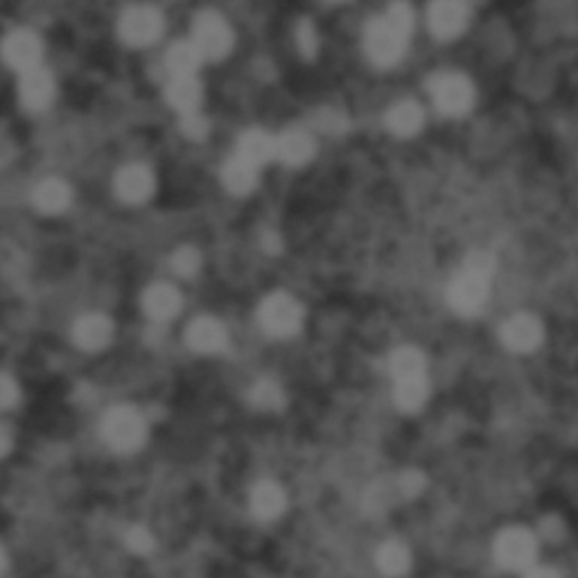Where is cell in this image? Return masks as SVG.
Returning a JSON list of instances; mask_svg holds the SVG:
<instances>
[{
  "label": "cell",
  "instance_id": "10",
  "mask_svg": "<svg viewBox=\"0 0 578 578\" xmlns=\"http://www.w3.org/2000/svg\"><path fill=\"white\" fill-rule=\"evenodd\" d=\"M41 52L43 48H41L39 37L28 30L12 32L10 37L5 39V46H3L5 61L14 70H19V73H25V70H30V68H37L41 61Z\"/></svg>",
  "mask_w": 578,
  "mask_h": 578
},
{
  "label": "cell",
  "instance_id": "26",
  "mask_svg": "<svg viewBox=\"0 0 578 578\" xmlns=\"http://www.w3.org/2000/svg\"><path fill=\"white\" fill-rule=\"evenodd\" d=\"M391 373L396 380L402 378H416V375H425V357L420 350L405 346L393 353L391 357Z\"/></svg>",
  "mask_w": 578,
  "mask_h": 578
},
{
  "label": "cell",
  "instance_id": "12",
  "mask_svg": "<svg viewBox=\"0 0 578 578\" xmlns=\"http://www.w3.org/2000/svg\"><path fill=\"white\" fill-rule=\"evenodd\" d=\"M502 341L506 348L515 350V353H529V350L538 348L542 341L540 321L531 314H515L504 323Z\"/></svg>",
  "mask_w": 578,
  "mask_h": 578
},
{
  "label": "cell",
  "instance_id": "7",
  "mask_svg": "<svg viewBox=\"0 0 578 578\" xmlns=\"http://www.w3.org/2000/svg\"><path fill=\"white\" fill-rule=\"evenodd\" d=\"M161 30H163L161 14L156 12L154 7H145V5L129 7V10L122 14L120 25H118L122 41L134 48L150 46V43L159 39Z\"/></svg>",
  "mask_w": 578,
  "mask_h": 578
},
{
  "label": "cell",
  "instance_id": "27",
  "mask_svg": "<svg viewBox=\"0 0 578 578\" xmlns=\"http://www.w3.org/2000/svg\"><path fill=\"white\" fill-rule=\"evenodd\" d=\"M400 486H398V479L396 481H380V484H375L373 488H369V493L364 497V509L369 511L371 515H380L384 511H389L393 504H396V499L400 497Z\"/></svg>",
  "mask_w": 578,
  "mask_h": 578
},
{
  "label": "cell",
  "instance_id": "23",
  "mask_svg": "<svg viewBox=\"0 0 578 578\" xmlns=\"http://www.w3.org/2000/svg\"><path fill=\"white\" fill-rule=\"evenodd\" d=\"M168 100L179 113L197 111L201 102V86L195 80V75L172 77V82L168 86Z\"/></svg>",
  "mask_w": 578,
  "mask_h": 578
},
{
  "label": "cell",
  "instance_id": "30",
  "mask_svg": "<svg viewBox=\"0 0 578 578\" xmlns=\"http://www.w3.org/2000/svg\"><path fill=\"white\" fill-rule=\"evenodd\" d=\"M199 265H201L199 251L190 249V247L179 249L177 253H174V258H172V267H174V271H177L179 276H192V274H197Z\"/></svg>",
  "mask_w": 578,
  "mask_h": 578
},
{
  "label": "cell",
  "instance_id": "22",
  "mask_svg": "<svg viewBox=\"0 0 578 578\" xmlns=\"http://www.w3.org/2000/svg\"><path fill=\"white\" fill-rule=\"evenodd\" d=\"M34 206H37L41 213L46 215H57L64 213L70 204V190L64 181L59 179H46L41 181L37 190H34Z\"/></svg>",
  "mask_w": 578,
  "mask_h": 578
},
{
  "label": "cell",
  "instance_id": "20",
  "mask_svg": "<svg viewBox=\"0 0 578 578\" xmlns=\"http://www.w3.org/2000/svg\"><path fill=\"white\" fill-rule=\"evenodd\" d=\"M258 165H253L251 161L244 159V156L235 154V159L224 165L222 179L224 186L229 188L233 195H247L258 183Z\"/></svg>",
  "mask_w": 578,
  "mask_h": 578
},
{
  "label": "cell",
  "instance_id": "4",
  "mask_svg": "<svg viewBox=\"0 0 578 578\" xmlns=\"http://www.w3.org/2000/svg\"><path fill=\"white\" fill-rule=\"evenodd\" d=\"M488 280H490L488 274L463 267V271L454 278L448 292L452 310L463 314V317H472V314L481 312V308H484L488 301Z\"/></svg>",
  "mask_w": 578,
  "mask_h": 578
},
{
  "label": "cell",
  "instance_id": "29",
  "mask_svg": "<svg viewBox=\"0 0 578 578\" xmlns=\"http://www.w3.org/2000/svg\"><path fill=\"white\" fill-rule=\"evenodd\" d=\"M251 402L258 409L276 411V409L283 407V391L278 389V384L269 382V380H262L251 391Z\"/></svg>",
  "mask_w": 578,
  "mask_h": 578
},
{
  "label": "cell",
  "instance_id": "6",
  "mask_svg": "<svg viewBox=\"0 0 578 578\" xmlns=\"http://www.w3.org/2000/svg\"><path fill=\"white\" fill-rule=\"evenodd\" d=\"M432 98L445 116H463L475 102V89H472L468 77L445 73L432 82Z\"/></svg>",
  "mask_w": 578,
  "mask_h": 578
},
{
  "label": "cell",
  "instance_id": "11",
  "mask_svg": "<svg viewBox=\"0 0 578 578\" xmlns=\"http://www.w3.org/2000/svg\"><path fill=\"white\" fill-rule=\"evenodd\" d=\"M154 174L145 165H127L116 177V192L127 204H143L154 195Z\"/></svg>",
  "mask_w": 578,
  "mask_h": 578
},
{
  "label": "cell",
  "instance_id": "34",
  "mask_svg": "<svg viewBox=\"0 0 578 578\" xmlns=\"http://www.w3.org/2000/svg\"><path fill=\"white\" fill-rule=\"evenodd\" d=\"M16 400H19V389L14 387V382H12L10 375H5V378H3V393H0V402H3L5 409H10Z\"/></svg>",
  "mask_w": 578,
  "mask_h": 578
},
{
  "label": "cell",
  "instance_id": "21",
  "mask_svg": "<svg viewBox=\"0 0 578 578\" xmlns=\"http://www.w3.org/2000/svg\"><path fill=\"white\" fill-rule=\"evenodd\" d=\"M276 152H278L276 138L260 129H251L240 138L238 154L251 161L253 165H258V168H262V165L269 163L271 159H276Z\"/></svg>",
  "mask_w": 578,
  "mask_h": 578
},
{
  "label": "cell",
  "instance_id": "16",
  "mask_svg": "<svg viewBox=\"0 0 578 578\" xmlns=\"http://www.w3.org/2000/svg\"><path fill=\"white\" fill-rule=\"evenodd\" d=\"M188 344L197 353H220L226 346V330L220 321L201 317L197 321L190 323L188 328Z\"/></svg>",
  "mask_w": 578,
  "mask_h": 578
},
{
  "label": "cell",
  "instance_id": "14",
  "mask_svg": "<svg viewBox=\"0 0 578 578\" xmlns=\"http://www.w3.org/2000/svg\"><path fill=\"white\" fill-rule=\"evenodd\" d=\"M111 337L113 326L102 314H86V317L75 323L73 330L75 344L84 350H102L104 346H109Z\"/></svg>",
  "mask_w": 578,
  "mask_h": 578
},
{
  "label": "cell",
  "instance_id": "24",
  "mask_svg": "<svg viewBox=\"0 0 578 578\" xmlns=\"http://www.w3.org/2000/svg\"><path fill=\"white\" fill-rule=\"evenodd\" d=\"M201 61H204V55H201V50L195 46V41L174 43L168 52V68L172 77L195 75Z\"/></svg>",
  "mask_w": 578,
  "mask_h": 578
},
{
  "label": "cell",
  "instance_id": "28",
  "mask_svg": "<svg viewBox=\"0 0 578 578\" xmlns=\"http://www.w3.org/2000/svg\"><path fill=\"white\" fill-rule=\"evenodd\" d=\"M409 563V551L405 545H400V542H387V545H382L378 551V567L389 576L405 574Z\"/></svg>",
  "mask_w": 578,
  "mask_h": 578
},
{
  "label": "cell",
  "instance_id": "8",
  "mask_svg": "<svg viewBox=\"0 0 578 578\" xmlns=\"http://www.w3.org/2000/svg\"><path fill=\"white\" fill-rule=\"evenodd\" d=\"M495 556L506 569H527L536 558V538L527 529H506L495 542Z\"/></svg>",
  "mask_w": 578,
  "mask_h": 578
},
{
  "label": "cell",
  "instance_id": "25",
  "mask_svg": "<svg viewBox=\"0 0 578 578\" xmlns=\"http://www.w3.org/2000/svg\"><path fill=\"white\" fill-rule=\"evenodd\" d=\"M427 400V378L416 375V378L396 380V405L402 411H418Z\"/></svg>",
  "mask_w": 578,
  "mask_h": 578
},
{
  "label": "cell",
  "instance_id": "5",
  "mask_svg": "<svg viewBox=\"0 0 578 578\" xmlns=\"http://www.w3.org/2000/svg\"><path fill=\"white\" fill-rule=\"evenodd\" d=\"M192 41L201 50L204 59H222L229 55L233 46V32L220 14L204 12L197 16L195 30H192Z\"/></svg>",
  "mask_w": 578,
  "mask_h": 578
},
{
  "label": "cell",
  "instance_id": "31",
  "mask_svg": "<svg viewBox=\"0 0 578 578\" xmlns=\"http://www.w3.org/2000/svg\"><path fill=\"white\" fill-rule=\"evenodd\" d=\"M179 127L183 134L192 140H201L208 134V122L206 118L201 116L199 111H188V113H181V122Z\"/></svg>",
  "mask_w": 578,
  "mask_h": 578
},
{
  "label": "cell",
  "instance_id": "2",
  "mask_svg": "<svg viewBox=\"0 0 578 578\" xmlns=\"http://www.w3.org/2000/svg\"><path fill=\"white\" fill-rule=\"evenodd\" d=\"M147 425L145 418L134 407L111 409L102 420V436L107 445L118 452H134L145 441Z\"/></svg>",
  "mask_w": 578,
  "mask_h": 578
},
{
  "label": "cell",
  "instance_id": "18",
  "mask_svg": "<svg viewBox=\"0 0 578 578\" xmlns=\"http://www.w3.org/2000/svg\"><path fill=\"white\" fill-rule=\"evenodd\" d=\"M287 504V497L283 493V488L274 481H262L251 493V511L258 520H276L283 515Z\"/></svg>",
  "mask_w": 578,
  "mask_h": 578
},
{
  "label": "cell",
  "instance_id": "3",
  "mask_svg": "<svg viewBox=\"0 0 578 578\" xmlns=\"http://www.w3.org/2000/svg\"><path fill=\"white\" fill-rule=\"evenodd\" d=\"M258 317L260 326L265 328L271 337H289L301 328L303 308L294 296L276 292L262 301Z\"/></svg>",
  "mask_w": 578,
  "mask_h": 578
},
{
  "label": "cell",
  "instance_id": "17",
  "mask_svg": "<svg viewBox=\"0 0 578 578\" xmlns=\"http://www.w3.org/2000/svg\"><path fill=\"white\" fill-rule=\"evenodd\" d=\"M276 145H278L276 159L283 161L285 165H292V168L310 163L314 156V140L301 129L285 131L283 136L276 138Z\"/></svg>",
  "mask_w": 578,
  "mask_h": 578
},
{
  "label": "cell",
  "instance_id": "35",
  "mask_svg": "<svg viewBox=\"0 0 578 578\" xmlns=\"http://www.w3.org/2000/svg\"><path fill=\"white\" fill-rule=\"evenodd\" d=\"M299 41H301V46L305 52H312L314 48H317V37H314V30L310 28V25H303Z\"/></svg>",
  "mask_w": 578,
  "mask_h": 578
},
{
  "label": "cell",
  "instance_id": "19",
  "mask_svg": "<svg viewBox=\"0 0 578 578\" xmlns=\"http://www.w3.org/2000/svg\"><path fill=\"white\" fill-rule=\"evenodd\" d=\"M423 122H425L423 109H420L416 102H409V100L393 104L387 113L389 131L396 136H402V138H409V136L418 134V131L423 129Z\"/></svg>",
  "mask_w": 578,
  "mask_h": 578
},
{
  "label": "cell",
  "instance_id": "1",
  "mask_svg": "<svg viewBox=\"0 0 578 578\" xmlns=\"http://www.w3.org/2000/svg\"><path fill=\"white\" fill-rule=\"evenodd\" d=\"M411 28H414V14L409 5L393 3L382 19H375L364 34L366 55L373 64L393 66L407 48Z\"/></svg>",
  "mask_w": 578,
  "mask_h": 578
},
{
  "label": "cell",
  "instance_id": "13",
  "mask_svg": "<svg viewBox=\"0 0 578 578\" xmlns=\"http://www.w3.org/2000/svg\"><path fill=\"white\" fill-rule=\"evenodd\" d=\"M21 102L32 111L46 109L52 95H55V82L48 70H43L41 66L25 70L21 77Z\"/></svg>",
  "mask_w": 578,
  "mask_h": 578
},
{
  "label": "cell",
  "instance_id": "9",
  "mask_svg": "<svg viewBox=\"0 0 578 578\" xmlns=\"http://www.w3.org/2000/svg\"><path fill=\"white\" fill-rule=\"evenodd\" d=\"M470 10L466 0H434L429 5V28L439 39H454L466 30Z\"/></svg>",
  "mask_w": 578,
  "mask_h": 578
},
{
  "label": "cell",
  "instance_id": "33",
  "mask_svg": "<svg viewBox=\"0 0 578 578\" xmlns=\"http://www.w3.org/2000/svg\"><path fill=\"white\" fill-rule=\"evenodd\" d=\"M398 486L402 497H416L420 490L425 488V477L416 470H409L405 475L398 477Z\"/></svg>",
  "mask_w": 578,
  "mask_h": 578
},
{
  "label": "cell",
  "instance_id": "32",
  "mask_svg": "<svg viewBox=\"0 0 578 578\" xmlns=\"http://www.w3.org/2000/svg\"><path fill=\"white\" fill-rule=\"evenodd\" d=\"M127 547L136 554H150L154 549V538L152 533L143 527H134L127 533Z\"/></svg>",
  "mask_w": 578,
  "mask_h": 578
},
{
  "label": "cell",
  "instance_id": "15",
  "mask_svg": "<svg viewBox=\"0 0 578 578\" xmlns=\"http://www.w3.org/2000/svg\"><path fill=\"white\" fill-rule=\"evenodd\" d=\"M143 310L154 321H170L181 310V294L172 285H152L143 296Z\"/></svg>",
  "mask_w": 578,
  "mask_h": 578
}]
</instances>
